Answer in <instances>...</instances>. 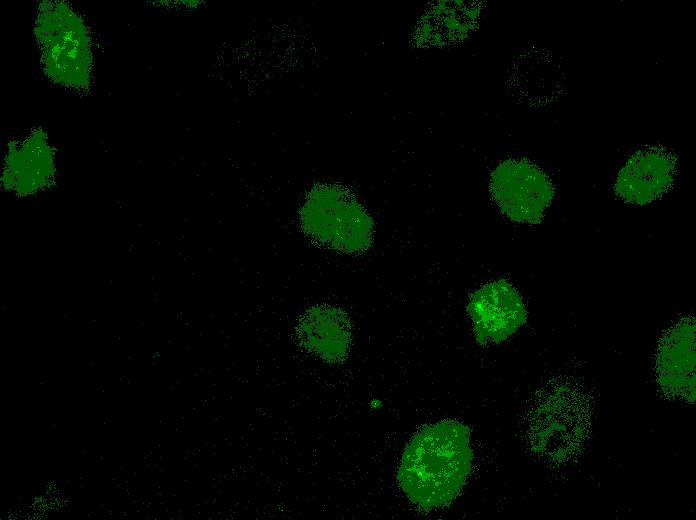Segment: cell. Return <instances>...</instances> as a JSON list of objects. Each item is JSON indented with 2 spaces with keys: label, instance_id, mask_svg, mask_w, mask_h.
<instances>
[{
  "label": "cell",
  "instance_id": "6da1fadb",
  "mask_svg": "<svg viewBox=\"0 0 696 520\" xmlns=\"http://www.w3.org/2000/svg\"><path fill=\"white\" fill-rule=\"evenodd\" d=\"M470 429L445 419L419 429L406 445L397 479L418 508L430 510L451 503L471 472Z\"/></svg>",
  "mask_w": 696,
  "mask_h": 520
},
{
  "label": "cell",
  "instance_id": "7a4b0ae2",
  "mask_svg": "<svg viewBox=\"0 0 696 520\" xmlns=\"http://www.w3.org/2000/svg\"><path fill=\"white\" fill-rule=\"evenodd\" d=\"M300 222L309 238L339 252L360 254L373 242L372 218L357 198L340 185L314 186L302 206Z\"/></svg>",
  "mask_w": 696,
  "mask_h": 520
},
{
  "label": "cell",
  "instance_id": "3957f363",
  "mask_svg": "<svg viewBox=\"0 0 696 520\" xmlns=\"http://www.w3.org/2000/svg\"><path fill=\"white\" fill-rule=\"evenodd\" d=\"M590 427L587 395L570 383L553 385L539 396L531 419L536 451L553 462H565L584 444Z\"/></svg>",
  "mask_w": 696,
  "mask_h": 520
},
{
  "label": "cell",
  "instance_id": "277c9868",
  "mask_svg": "<svg viewBox=\"0 0 696 520\" xmlns=\"http://www.w3.org/2000/svg\"><path fill=\"white\" fill-rule=\"evenodd\" d=\"M489 190L507 218L528 224L541 221L554 195L550 178L526 159L499 163L491 173Z\"/></svg>",
  "mask_w": 696,
  "mask_h": 520
},
{
  "label": "cell",
  "instance_id": "5b68a950",
  "mask_svg": "<svg viewBox=\"0 0 696 520\" xmlns=\"http://www.w3.org/2000/svg\"><path fill=\"white\" fill-rule=\"evenodd\" d=\"M42 12L40 45L51 75L67 85L83 84L87 76L89 48L84 27L64 5Z\"/></svg>",
  "mask_w": 696,
  "mask_h": 520
},
{
  "label": "cell",
  "instance_id": "8992f818",
  "mask_svg": "<svg viewBox=\"0 0 696 520\" xmlns=\"http://www.w3.org/2000/svg\"><path fill=\"white\" fill-rule=\"evenodd\" d=\"M467 312L480 345L505 341L527 320L522 297L504 279L488 282L471 294Z\"/></svg>",
  "mask_w": 696,
  "mask_h": 520
},
{
  "label": "cell",
  "instance_id": "52a82bcc",
  "mask_svg": "<svg viewBox=\"0 0 696 520\" xmlns=\"http://www.w3.org/2000/svg\"><path fill=\"white\" fill-rule=\"evenodd\" d=\"M660 388L674 399L695 401V319L681 318L661 337L655 363Z\"/></svg>",
  "mask_w": 696,
  "mask_h": 520
},
{
  "label": "cell",
  "instance_id": "ba28073f",
  "mask_svg": "<svg viewBox=\"0 0 696 520\" xmlns=\"http://www.w3.org/2000/svg\"><path fill=\"white\" fill-rule=\"evenodd\" d=\"M295 338L304 351L326 363L338 364L348 357L351 349V321L339 307L314 305L298 318Z\"/></svg>",
  "mask_w": 696,
  "mask_h": 520
},
{
  "label": "cell",
  "instance_id": "9c48e42d",
  "mask_svg": "<svg viewBox=\"0 0 696 520\" xmlns=\"http://www.w3.org/2000/svg\"><path fill=\"white\" fill-rule=\"evenodd\" d=\"M676 159L665 149L652 147L633 154L617 175L614 191L627 203L645 205L663 196L673 185Z\"/></svg>",
  "mask_w": 696,
  "mask_h": 520
},
{
  "label": "cell",
  "instance_id": "30bf717a",
  "mask_svg": "<svg viewBox=\"0 0 696 520\" xmlns=\"http://www.w3.org/2000/svg\"><path fill=\"white\" fill-rule=\"evenodd\" d=\"M475 2H440L433 5L420 19L413 33L418 47L448 45L466 37L480 15Z\"/></svg>",
  "mask_w": 696,
  "mask_h": 520
},
{
  "label": "cell",
  "instance_id": "8fae6325",
  "mask_svg": "<svg viewBox=\"0 0 696 520\" xmlns=\"http://www.w3.org/2000/svg\"><path fill=\"white\" fill-rule=\"evenodd\" d=\"M555 76L556 70L550 61L532 56L519 62L513 78L520 94L531 101H541L548 99L545 83L553 84Z\"/></svg>",
  "mask_w": 696,
  "mask_h": 520
}]
</instances>
